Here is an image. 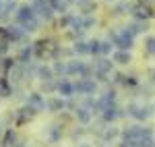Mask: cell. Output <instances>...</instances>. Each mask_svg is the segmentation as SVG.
<instances>
[{"label":"cell","mask_w":155,"mask_h":147,"mask_svg":"<svg viewBox=\"0 0 155 147\" xmlns=\"http://www.w3.org/2000/svg\"><path fill=\"white\" fill-rule=\"evenodd\" d=\"M72 52L79 54V56H85V54H89V44H87V42H74Z\"/></svg>","instance_id":"obj_26"},{"label":"cell","mask_w":155,"mask_h":147,"mask_svg":"<svg viewBox=\"0 0 155 147\" xmlns=\"http://www.w3.org/2000/svg\"><path fill=\"white\" fill-rule=\"evenodd\" d=\"M66 2H68V4H71V2H77V0H66Z\"/></svg>","instance_id":"obj_44"},{"label":"cell","mask_w":155,"mask_h":147,"mask_svg":"<svg viewBox=\"0 0 155 147\" xmlns=\"http://www.w3.org/2000/svg\"><path fill=\"white\" fill-rule=\"evenodd\" d=\"M62 139V126L60 124H52L48 129V141L50 143H58Z\"/></svg>","instance_id":"obj_20"},{"label":"cell","mask_w":155,"mask_h":147,"mask_svg":"<svg viewBox=\"0 0 155 147\" xmlns=\"http://www.w3.org/2000/svg\"><path fill=\"white\" fill-rule=\"evenodd\" d=\"M107 2H110V0H107Z\"/></svg>","instance_id":"obj_47"},{"label":"cell","mask_w":155,"mask_h":147,"mask_svg":"<svg viewBox=\"0 0 155 147\" xmlns=\"http://www.w3.org/2000/svg\"><path fill=\"white\" fill-rule=\"evenodd\" d=\"M107 39H110V42H112L120 52H130V50L134 48V37L128 33V29H126V27H124V29H120V31L110 29V31H107Z\"/></svg>","instance_id":"obj_1"},{"label":"cell","mask_w":155,"mask_h":147,"mask_svg":"<svg viewBox=\"0 0 155 147\" xmlns=\"http://www.w3.org/2000/svg\"><path fill=\"white\" fill-rule=\"evenodd\" d=\"M151 108H153V114H155V102H153V106H151Z\"/></svg>","instance_id":"obj_43"},{"label":"cell","mask_w":155,"mask_h":147,"mask_svg":"<svg viewBox=\"0 0 155 147\" xmlns=\"http://www.w3.org/2000/svg\"><path fill=\"white\" fill-rule=\"evenodd\" d=\"M126 114H128L130 118H134L137 122H145L147 118L153 116V108H151V106H139V104L130 102V104L126 106Z\"/></svg>","instance_id":"obj_3"},{"label":"cell","mask_w":155,"mask_h":147,"mask_svg":"<svg viewBox=\"0 0 155 147\" xmlns=\"http://www.w3.org/2000/svg\"><path fill=\"white\" fill-rule=\"evenodd\" d=\"M2 6H4V4H2V0H0V12H2Z\"/></svg>","instance_id":"obj_42"},{"label":"cell","mask_w":155,"mask_h":147,"mask_svg":"<svg viewBox=\"0 0 155 147\" xmlns=\"http://www.w3.org/2000/svg\"><path fill=\"white\" fill-rule=\"evenodd\" d=\"M130 15L134 17V21H147V19H153L155 17V12L151 11L147 4H137V6L132 8Z\"/></svg>","instance_id":"obj_7"},{"label":"cell","mask_w":155,"mask_h":147,"mask_svg":"<svg viewBox=\"0 0 155 147\" xmlns=\"http://www.w3.org/2000/svg\"><path fill=\"white\" fill-rule=\"evenodd\" d=\"M52 71H54V75H66V62L56 60L52 64Z\"/></svg>","instance_id":"obj_29"},{"label":"cell","mask_w":155,"mask_h":147,"mask_svg":"<svg viewBox=\"0 0 155 147\" xmlns=\"http://www.w3.org/2000/svg\"><path fill=\"white\" fill-rule=\"evenodd\" d=\"M93 71L99 75H110L112 71H114V60H110V58H95V62H93Z\"/></svg>","instance_id":"obj_8"},{"label":"cell","mask_w":155,"mask_h":147,"mask_svg":"<svg viewBox=\"0 0 155 147\" xmlns=\"http://www.w3.org/2000/svg\"><path fill=\"white\" fill-rule=\"evenodd\" d=\"M58 89V83L56 81H46V83H41V91L44 93H52V91H56Z\"/></svg>","instance_id":"obj_32"},{"label":"cell","mask_w":155,"mask_h":147,"mask_svg":"<svg viewBox=\"0 0 155 147\" xmlns=\"http://www.w3.org/2000/svg\"><path fill=\"white\" fill-rule=\"evenodd\" d=\"M46 108H48L50 112H62L66 108V99L60 98V95H54V98H50L48 102H46Z\"/></svg>","instance_id":"obj_12"},{"label":"cell","mask_w":155,"mask_h":147,"mask_svg":"<svg viewBox=\"0 0 155 147\" xmlns=\"http://www.w3.org/2000/svg\"><path fill=\"white\" fill-rule=\"evenodd\" d=\"M31 56H33V46H31V44H29V46H23L21 52H19V64H21V66L29 64Z\"/></svg>","instance_id":"obj_18"},{"label":"cell","mask_w":155,"mask_h":147,"mask_svg":"<svg viewBox=\"0 0 155 147\" xmlns=\"http://www.w3.org/2000/svg\"><path fill=\"white\" fill-rule=\"evenodd\" d=\"M112 60H114V64H130L132 62V56H130V52H120V50H116L114 52V56H112Z\"/></svg>","instance_id":"obj_17"},{"label":"cell","mask_w":155,"mask_h":147,"mask_svg":"<svg viewBox=\"0 0 155 147\" xmlns=\"http://www.w3.org/2000/svg\"><path fill=\"white\" fill-rule=\"evenodd\" d=\"M77 2H79V4H83V2H87V0H77Z\"/></svg>","instance_id":"obj_41"},{"label":"cell","mask_w":155,"mask_h":147,"mask_svg":"<svg viewBox=\"0 0 155 147\" xmlns=\"http://www.w3.org/2000/svg\"><path fill=\"white\" fill-rule=\"evenodd\" d=\"M99 147H106V145H99Z\"/></svg>","instance_id":"obj_46"},{"label":"cell","mask_w":155,"mask_h":147,"mask_svg":"<svg viewBox=\"0 0 155 147\" xmlns=\"http://www.w3.org/2000/svg\"><path fill=\"white\" fill-rule=\"evenodd\" d=\"M0 137H2V126H0Z\"/></svg>","instance_id":"obj_45"},{"label":"cell","mask_w":155,"mask_h":147,"mask_svg":"<svg viewBox=\"0 0 155 147\" xmlns=\"http://www.w3.org/2000/svg\"><path fill=\"white\" fill-rule=\"evenodd\" d=\"M8 93H11V91H8V87L4 85V83H2V79H0V98H8Z\"/></svg>","instance_id":"obj_37"},{"label":"cell","mask_w":155,"mask_h":147,"mask_svg":"<svg viewBox=\"0 0 155 147\" xmlns=\"http://www.w3.org/2000/svg\"><path fill=\"white\" fill-rule=\"evenodd\" d=\"M97 91V81L95 79H79L77 83H74V93H79V95H93Z\"/></svg>","instance_id":"obj_4"},{"label":"cell","mask_w":155,"mask_h":147,"mask_svg":"<svg viewBox=\"0 0 155 147\" xmlns=\"http://www.w3.org/2000/svg\"><path fill=\"white\" fill-rule=\"evenodd\" d=\"M4 35L8 37V42H25V44H27V33H25L19 25H8V27H4Z\"/></svg>","instance_id":"obj_6"},{"label":"cell","mask_w":155,"mask_h":147,"mask_svg":"<svg viewBox=\"0 0 155 147\" xmlns=\"http://www.w3.org/2000/svg\"><path fill=\"white\" fill-rule=\"evenodd\" d=\"M50 6L54 8V12L64 15V12H66V8H68V2H66V0H50Z\"/></svg>","instance_id":"obj_25"},{"label":"cell","mask_w":155,"mask_h":147,"mask_svg":"<svg viewBox=\"0 0 155 147\" xmlns=\"http://www.w3.org/2000/svg\"><path fill=\"white\" fill-rule=\"evenodd\" d=\"M35 73H37V79H39L41 83H46V81H54V71H52V66L41 64V66H37V68H35Z\"/></svg>","instance_id":"obj_13"},{"label":"cell","mask_w":155,"mask_h":147,"mask_svg":"<svg viewBox=\"0 0 155 147\" xmlns=\"http://www.w3.org/2000/svg\"><path fill=\"white\" fill-rule=\"evenodd\" d=\"M89 54H93L95 58L101 54V42H99V39H91V42H89Z\"/></svg>","instance_id":"obj_27"},{"label":"cell","mask_w":155,"mask_h":147,"mask_svg":"<svg viewBox=\"0 0 155 147\" xmlns=\"http://www.w3.org/2000/svg\"><path fill=\"white\" fill-rule=\"evenodd\" d=\"M79 147H91L89 143H79Z\"/></svg>","instance_id":"obj_39"},{"label":"cell","mask_w":155,"mask_h":147,"mask_svg":"<svg viewBox=\"0 0 155 147\" xmlns=\"http://www.w3.org/2000/svg\"><path fill=\"white\" fill-rule=\"evenodd\" d=\"M27 106L33 108L35 112H44V110H46V99L41 98V93H29V98H27Z\"/></svg>","instance_id":"obj_10"},{"label":"cell","mask_w":155,"mask_h":147,"mask_svg":"<svg viewBox=\"0 0 155 147\" xmlns=\"http://www.w3.org/2000/svg\"><path fill=\"white\" fill-rule=\"evenodd\" d=\"M97 25V19L95 15H89V17H83V29L87 31V29H91V27H95Z\"/></svg>","instance_id":"obj_30"},{"label":"cell","mask_w":155,"mask_h":147,"mask_svg":"<svg viewBox=\"0 0 155 147\" xmlns=\"http://www.w3.org/2000/svg\"><path fill=\"white\" fill-rule=\"evenodd\" d=\"M137 81H134V77H122V81H120V85H124V87H130V85H134Z\"/></svg>","instance_id":"obj_36"},{"label":"cell","mask_w":155,"mask_h":147,"mask_svg":"<svg viewBox=\"0 0 155 147\" xmlns=\"http://www.w3.org/2000/svg\"><path fill=\"white\" fill-rule=\"evenodd\" d=\"M118 147H128V145H126V143H120V145Z\"/></svg>","instance_id":"obj_40"},{"label":"cell","mask_w":155,"mask_h":147,"mask_svg":"<svg viewBox=\"0 0 155 147\" xmlns=\"http://www.w3.org/2000/svg\"><path fill=\"white\" fill-rule=\"evenodd\" d=\"M122 114H124V112L120 110L118 106H110V108H106V110L101 112V120H104L106 124H114Z\"/></svg>","instance_id":"obj_9"},{"label":"cell","mask_w":155,"mask_h":147,"mask_svg":"<svg viewBox=\"0 0 155 147\" xmlns=\"http://www.w3.org/2000/svg\"><path fill=\"white\" fill-rule=\"evenodd\" d=\"M112 48H114V44H112L110 39H106V42H101V54H104V56H107V54L112 52Z\"/></svg>","instance_id":"obj_35"},{"label":"cell","mask_w":155,"mask_h":147,"mask_svg":"<svg viewBox=\"0 0 155 147\" xmlns=\"http://www.w3.org/2000/svg\"><path fill=\"white\" fill-rule=\"evenodd\" d=\"M145 52L151 54V56H155V37L153 35L145 37Z\"/></svg>","instance_id":"obj_28"},{"label":"cell","mask_w":155,"mask_h":147,"mask_svg":"<svg viewBox=\"0 0 155 147\" xmlns=\"http://www.w3.org/2000/svg\"><path fill=\"white\" fill-rule=\"evenodd\" d=\"M15 8H17V2L15 0H6L4 6H2V12H0V21H8V17H11V12Z\"/></svg>","instance_id":"obj_21"},{"label":"cell","mask_w":155,"mask_h":147,"mask_svg":"<svg viewBox=\"0 0 155 147\" xmlns=\"http://www.w3.org/2000/svg\"><path fill=\"white\" fill-rule=\"evenodd\" d=\"M21 29H23L25 33H35L37 29H39V19H31V21H27V23H23V25H19Z\"/></svg>","instance_id":"obj_23"},{"label":"cell","mask_w":155,"mask_h":147,"mask_svg":"<svg viewBox=\"0 0 155 147\" xmlns=\"http://www.w3.org/2000/svg\"><path fill=\"white\" fill-rule=\"evenodd\" d=\"M74 116H77V120H79L81 124H89L91 118H93V112L87 110V108H83V106H79V108L74 110Z\"/></svg>","instance_id":"obj_15"},{"label":"cell","mask_w":155,"mask_h":147,"mask_svg":"<svg viewBox=\"0 0 155 147\" xmlns=\"http://www.w3.org/2000/svg\"><path fill=\"white\" fill-rule=\"evenodd\" d=\"M95 73L87 62L83 60H71L66 62V75H72V77H79V79H91V75Z\"/></svg>","instance_id":"obj_2"},{"label":"cell","mask_w":155,"mask_h":147,"mask_svg":"<svg viewBox=\"0 0 155 147\" xmlns=\"http://www.w3.org/2000/svg\"><path fill=\"white\" fill-rule=\"evenodd\" d=\"M85 135V129H81V126H79V129H74V131H72V139H74V141H77V139H79V137H83Z\"/></svg>","instance_id":"obj_38"},{"label":"cell","mask_w":155,"mask_h":147,"mask_svg":"<svg viewBox=\"0 0 155 147\" xmlns=\"http://www.w3.org/2000/svg\"><path fill=\"white\" fill-rule=\"evenodd\" d=\"M72 21H74V17H71V15H62V17H60V21H58V27H60V29L71 27Z\"/></svg>","instance_id":"obj_31"},{"label":"cell","mask_w":155,"mask_h":147,"mask_svg":"<svg viewBox=\"0 0 155 147\" xmlns=\"http://www.w3.org/2000/svg\"><path fill=\"white\" fill-rule=\"evenodd\" d=\"M79 11H81L83 17H89V15H93V12L97 11V4L93 2V0H87V2H83V4H79Z\"/></svg>","instance_id":"obj_22"},{"label":"cell","mask_w":155,"mask_h":147,"mask_svg":"<svg viewBox=\"0 0 155 147\" xmlns=\"http://www.w3.org/2000/svg\"><path fill=\"white\" fill-rule=\"evenodd\" d=\"M56 91L60 93V98H72L74 95V83H71L68 79H62V81H58Z\"/></svg>","instance_id":"obj_11"},{"label":"cell","mask_w":155,"mask_h":147,"mask_svg":"<svg viewBox=\"0 0 155 147\" xmlns=\"http://www.w3.org/2000/svg\"><path fill=\"white\" fill-rule=\"evenodd\" d=\"M126 29H128V33L134 37V35H139V33H145V31L149 29V25H147V21H132Z\"/></svg>","instance_id":"obj_16"},{"label":"cell","mask_w":155,"mask_h":147,"mask_svg":"<svg viewBox=\"0 0 155 147\" xmlns=\"http://www.w3.org/2000/svg\"><path fill=\"white\" fill-rule=\"evenodd\" d=\"M35 17L37 15H35V11H33V6H31V4H23V6H19L17 12H15V23L23 25V23H27V21H31V19H35Z\"/></svg>","instance_id":"obj_5"},{"label":"cell","mask_w":155,"mask_h":147,"mask_svg":"<svg viewBox=\"0 0 155 147\" xmlns=\"http://www.w3.org/2000/svg\"><path fill=\"white\" fill-rule=\"evenodd\" d=\"M37 112L33 110V108H29V106H25V108H21L19 110V114H17V120L19 122H23V120H27V118H33Z\"/></svg>","instance_id":"obj_24"},{"label":"cell","mask_w":155,"mask_h":147,"mask_svg":"<svg viewBox=\"0 0 155 147\" xmlns=\"http://www.w3.org/2000/svg\"><path fill=\"white\" fill-rule=\"evenodd\" d=\"M139 147H155V137H145L139 141Z\"/></svg>","instance_id":"obj_34"},{"label":"cell","mask_w":155,"mask_h":147,"mask_svg":"<svg viewBox=\"0 0 155 147\" xmlns=\"http://www.w3.org/2000/svg\"><path fill=\"white\" fill-rule=\"evenodd\" d=\"M122 135V131H120L118 126H114V124H107L106 129H104V133H101V139L104 141H114V139H118V137Z\"/></svg>","instance_id":"obj_14"},{"label":"cell","mask_w":155,"mask_h":147,"mask_svg":"<svg viewBox=\"0 0 155 147\" xmlns=\"http://www.w3.org/2000/svg\"><path fill=\"white\" fill-rule=\"evenodd\" d=\"M132 8H134V6H132L128 0H120L118 4L114 6V15H116V17H122V15H126V12H132Z\"/></svg>","instance_id":"obj_19"},{"label":"cell","mask_w":155,"mask_h":147,"mask_svg":"<svg viewBox=\"0 0 155 147\" xmlns=\"http://www.w3.org/2000/svg\"><path fill=\"white\" fill-rule=\"evenodd\" d=\"M8 44H11V42H8V37L2 33V35H0V56H4V54L8 52Z\"/></svg>","instance_id":"obj_33"}]
</instances>
